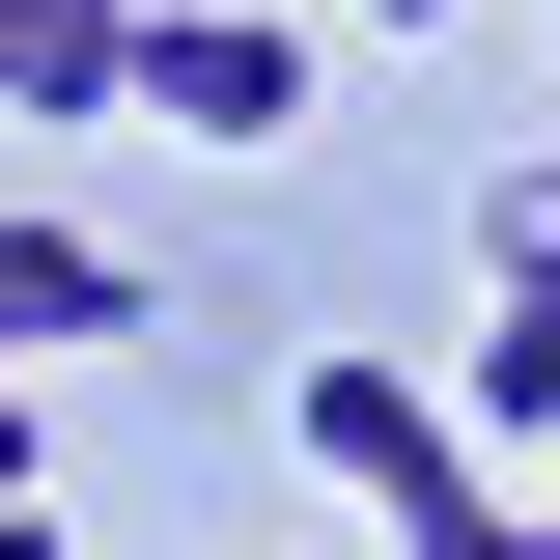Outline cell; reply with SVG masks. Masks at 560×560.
<instances>
[{"instance_id": "6da1fadb", "label": "cell", "mask_w": 560, "mask_h": 560, "mask_svg": "<svg viewBox=\"0 0 560 560\" xmlns=\"http://www.w3.org/2000/svg\"><path fill=\"white\" fill-rule=\"evenodd\" d=\"M280 420H308V477H337V504H393V533H420V504H477V420L420 393V364H308Z\"/></svg>"}, {"instance_id": "7a4b0ae2", "label": "cell", "mask_w": 560, "mask_h": 560, "mask_svg": "<svg viewBox=\"0 0 560 560\" xmlns=\"http://www.w3.org/2000/svg\"><path fill=\"white\" fill-rule=\"evenodd\" d=\"M140 113H168V140H280V113H308V28L197 0V28H140Z\"/></svg>"}, {"instance_id": "3957f363", "label": "cell", "mask_w": 560, "mask_h": 560, "mask_svg": "<svg viewBox=\"0 0 560 560\" xmlns=\"http://www.w3.org/2000/svg\"><path fill=\"white\" fill-rule=\"evenodd\" d=\"M140 337V253H84V224H0V364H84Z\"/></svg>"}, {"instance_id": "277c9868", "label": "cell", "mask_w": 560, "mask_h": 560, "mask_svg": "<svg viewBox=\"0 0 560 560\" xmlns=\"http://www.w3.org/2000/svg\"><path fill=\"white\" fill-rule=\"evenodd\" d=\"M448 420H477V448H533V477H560V308H504V337H477V393H448Z\"/></svg>"}, {"instance_id": "5b68a950", "label": "cell", "mask_w": 560, "mask_h": 560, "mask_svg": "<svg viewBox=\"0 0 560 560\" xmlns=\"http://www.w3.org/2000/svg\"><path fill=\"white\" fill-rule=\"evenodd\" d=\"M477 253H504V308H560V168H504V197H477Z\"/></svg>"}, {"instance_id": "8992f818", "label": "cell", "mask_w": 560, "mask_h": 560, "mask_svg": "<svg viewBox=\"0 0 560 560\" xmlns=\"http://www.w3.org/2000/svg\"><path fill=\"white\" fill-rule=\"evenodd\" d=\"M28 448H57V420H28V393H0V533H28Z\"/></svg>"}, {"instance_id": "52a82bcc", "label": "cell", "mask_w": 560, "mask_h": 560, "mask_svg": "<svg viewBox=\"0 0 560 560\" xmlns=\"http://www.w3.org/2000/svg\"><path fill=\"white\" fill-rule=\"evenodd\" d=\"M364 28H448V0H364Z\"/></svg>"}, {"instance_id": "ba28073f", "label": "cell", "mask_w": 560, "mask_h": 560, "mask_svg": "<svg viewBox=\"0 0 560 560\" xmlns=\"http://www.w3.org/2000/svg\"><path fill=\"white\" fill-rule=\"evenodd\" d=\"M0 560H57V533H0Z\"/></svg>"}, {"instance_id": "9c48e42d", "label": "cell", "mask_w": 560, "mask_h": 560, "mask_svg": "<svg viewBox=\"0 0 560 560\" xmlns=\"http://www.w3.org/2000/svg\"><path fill=\"white\" fill-rule=\"evenodd\" d=\"M533 533H560V477H533Z\"/></svg>"}]
</instances>
